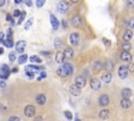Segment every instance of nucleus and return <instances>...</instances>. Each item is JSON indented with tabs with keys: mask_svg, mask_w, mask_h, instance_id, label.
<instances>
[{
	"mask_svg": "<svg viewBox=\"0 0 134 121\" xmlns=\"http://www.w3.org/2000/svg\"><path fill=\"white\" fill-rule=\"evenodd\" d=\"M25 4L31 8V6L33 5V1H32V0H25Z\"/></svg>",
	"mask_w": 134,
	"mask_h": 121,
	"instance_id": "obj_44",
	"label": "nucleus"
},
{
	"mask_svg": "<svg viewBox=\"0 0 134 121\" xmlns=\"http://www.w3.org/2000/svg\"><path fill=\"white\" fill-rule=\"evenodd\" d=\"M71 25H72L74 27H77V28L81 27V26L83 25V19H82V17L79 16V15L75 16V17L72 18V20H71Z\"/></svg>",
	"mask_w": 134,
	"mask_h": 121,
	"instance_id": "obj_5",
	"label": "nucleus"
},
{
	"mask_svg": "<svg viewBox=\"0 0 134 121\" xmlns=\"http://www.w3.org/2000/svg\"><path fill=\"white\" fill-rule=\"evenodd\" d=\"M64 59H65L64 52L58 51V52L56 53V62H57L58 64H63V63H64Z\"/></svg>",
	"mask_w": 134,
	"mask_h": 121,
	"instance_id": "obj_17",
	"label": "nucleus"
},
{
	"mask_svg": "<svg viewBox=\"0 0 134 121\" xmlns=\"http://www.w3.org/2000/svg\"><path fill=\"white\" fill-rule=\"evenodd\" d=\"M64 115H65V117L68 119V120H72V118H74V116H72V114H71L70 111H65L64 112Z\"/></svg>",
	"mask_w": 134,
	"mask_h": 121,
	"instance_id": "obj_33",
	"label": "nucleus"
},
{
	"mask_svg": "<svg viewBox=\"0 0 134 121\" xmlns=\"http://www.w3.org/2000/svg\"><path fill=\"white\" fill-rule=\"evenodd\" d=\"M0 109H3V110H5V107H4V106H2V104H1V103H0Z\"/></svg>",
	"mask_w": 134,
	"mask_h": 121,
	"instance_id": "obj_55",
	"label": "nucleus"
},
{
	"mask_svg": "<svg viewBox=\"0 0 134 121\" xmlns=\"http://www.w3.org/2000/svg\"><path fill=\"white\" fill-rule=\"evenodd\" d=\"M16 57H17L16 51H11L10 54H9V58H10L11 62H15V60H16Z\"/></svg>",
	"mask_w": 134,
	"mask_h": 121,
	"instance_id": "obj_32",
	"label": "nucleus"
},
{
	"mask_svg": "<svg viewBox=\"0 0 134 121\" xmlns=\"http://www.w3.org/2000/svg\"><path fill=\"white\" fill-rule=\"evenodd\" d=\"M13 72H18V68H14L13 69Z\"/></svg>",
	"mask_w": 134,
	"mask_h": 121,
	"instance_id": "obj_54",
	"label": "nucleus"
},
{
	"mask_svg": "<svg viewBox=\"0 0 134 121\" xmlns=\"http://www.w3.org/2000/svg\"><path fill=\"white\" fill-rule=\"evenodd\" d=\"M36 102L40 105H44L46 103V96L44 94H38L37 97H36Z\"/></svg>",
	"mask_w": 134,
	"mask_h": 121,
	"instance_id": "obj_15",
	"label": "nucleus"
},
{
	"mask_svg": "<svg viewBox=\"0 0 134 121\" xmlns=\"http://www.w3.org/2000/svg\"><path fill=\"white\" fill-rule=\"evenodd\" d=\"M42 54H45V55H49L50 53H48V52H46V51H43V52H41Z\"/></svg>",
	"mask_w": 134,
	"mask_h": 121,
	"instance_id": "obj_53",
	"label": "nucleus"
},
{
	"mask_svg": "<svg viewBox=\"0 0 134 121\" xmlns=\"http://www.w3.org/2000/svg\"><path fill=\"white\" fill-rule=\"evenodd\" d=\"M128 73H129V69H128L127 66H125V65L119 66V68H118V76H119L121 79L127 78Z\"/></svg>",
	"mask_w": 134,
	"mask_h": 121,
	"instance_id": "obj_4",
	"label": "nucleus"
},
{
	"mask_svg": "<svg viewBox=\"0 0 134 121\" xmlns=\"http://www.w3.org/2000/svg\"><path fill=\"white\" fill-rule=\"evenodd\" d=\"M102 87V84L101 82L98 79V78H91L90 79V88L94 91H99Z\"/></svg>",
	"mask_w": 134,
	"mask_h": 121,
	"instance_id": "obj_8",
	"label": "nucleus"
},
{
	"mask_svg": "<svg viewBox=\"0 0 134 121\" xmlns=\"http://www.w3.org/2000/svg\"><path fill=\"white\" fill-rule=\"evenodd\" d=\"M104 69L106 71H109V72H111L114 69V64H113L112 60H106L104 63Z\"/></svg>",
	"mask_w": 134,
	"mask_h": 121,
	"instance_id": "obj_21",
	"label": "nucleus"
},
{
	"mask_svg": "<svg viewBox=\"0 0 134 121\" xmlns=\"http://www.w3.org/2000/svg\"><path fill=\"white\" fill-rule=\"evenodd\" d=\"M128 69L130 70V72H134V65H133L132 63H130V65H129V67H128Z\"/></svg>",
	"mask_w": 134,
	"mask_h": 121,
	"instance_id": "obj_43",
	"label": "nucleus"
},
{
	"mask_svg": "<svg viewBox=\"0 0 134 121\" xmlns=\"http://www.w3.org/2000/svg\"><path fill=\"white\" fill-rule=\"evenodd\" d=\"M63 25H64V27L66 28V22H65V21H63Z\"/></svg>",
	"mask_w": 134,
	"mask_h": 121,
	"instance_id": "obj_56",
	"label": "nucleus"
},
{
	"mask_svg": "<svg viewBox=\"0 0 134 121\" xmlns=\"http://www.w3.org/2000/svg\"><path fill=\"white\" fill-rule=\"evenodd\" d=\"M103 42H104V43H106V46H110V43H111V42H110V41H108L107 39H103Z\"/></svg>",
	"mask_w": 134,
	"mask_h": 121,
	"instance_id": "obj_46",
	"label": "nucleus"
},
{
	"mask_svg": "<svg viewBox=\"0 0 134 121\" xmlns=\"http://www.w3.org/2000/svg\"><path fill=\"white\" fill-rule=\"evenodd\" d=\"M21 2H22V0H15V3H17V4H19Z\"/></svg>",
	"mask_w": 134,
	"mask_h": 121,
	"instance_id": "obj_51",
	"label": "nucleus"
},
{
	"mask_svg": "<svg viewBox=\"0 0 134 121\" xmlns=\"http://www.w3.org/2000/svg\"><path fill=\"white\" fill-rule=\"evenodd\" d=\"M33 24H34V18H31V19H28V20L25 22V25H24V29H25V30H28Z\"/></svg>",
	"mask_w": 134,
	"mask_h": 121,
	"instance_id": "obj_29",
	"label": "nucleus"
},
{
	"mask_svg": "<svg viewBox=\"0 0 134 121\" xmlns=\"http://www.w3.org/2000/svg\"><path fill=\"white\" fill-rule=\"evenodd\" d=\"M28 59H29V62H32L34 64H40V63H42V59L38 55H32V56L28 57Z\"/></svg>",
	"mask_w": 134,
	"mask_h": 121,
	"instance_id": "obj_24",
	"label": "nucleus"
},
{
	"mask_svg": "<svg viewBox=\"0 0 134 121\" xmlns=\"http://www.w3.org/2000/svg\"><path fill=\"white\" fill-rule=\"evenodd\" d=\"M37 6L38 8H42L44 4H45V0H37Z\"/></svg>",
	"mask_w": 134,
	"mask_h": 121,
	"instance_id": "obj_37",
	"label": "nucleus"
},
{
	"mask_svg": "<svg viewBox=\"0 0 134 121\" xmlns=\"http://www.w3.org/2000/svg\"><path fill=\"white\" fill-rule=\"evenodd\" d=\"M25 46H26V42H25V41H23V40L18 41V42L16 43V45H15L16 51H17L18 53H22V52L24 51V49H25Z\"/></svg>",
	"mask_w": 134,
	"mask_h": 121,
	"instance_id": "obj_9",
	"label": "nucleus"
},
{
	"mask_svg": "<svg viewBox=\"0 0 134 121\" xmlns=\"http://www.w3.org/2000/svg\"><path fill=\"white\" fill-rule=\"evenodd\" d=\"M104 68V63L100 59H96L92 63V69L94 72H99L100 70H102Z\"/></svg>",
	"mask_w": 134,
	"mask_h": 121,
	"instance_id": "obj_10",
	"label": "nucleus"
},
{
	"mask_svg": "<svg viewBox=\"0 0 134 121\" xmlns=\"http://www.w3.org/2000/svg\"><path fill=\"white\" fill-rule=\"evenodd\" d=\"M69 1H70L71 3H77V2L79 1V0H69Z\"/></svg>",
	"mask_w": 134,
	"mask_h": 121,
	"instance_id": "obj_52",
	"label": "nucleus"
},
{
	"mask_svg": "<svg viewBox=\"0 0 134 121\" xmlns=\"http://www.w3.org/2000/svg\"><path fill=\"white\" fill-rule=\"evenodd\" d=\"M44 78H46V73L44 71H42L40 73V76L38 77V80H41V79H44Z\"/></svg>",
	"mask_w": 134,
	"mask_h": 121,
	"instance_id": "obj_40",
	"label": "nucleus"
},
{
	"mask_svg": "<svg viewBox=\"0 0 134 121\" xmlns=\"http://www.w3.org/2000/svg\"><path fill=\"white\" fill-rule=\"evenodd\" d=\"M69 92H70V94L72 95V96H80L81 95V89L79 88V87H77L76 85H72V86H70V88H69Z\"/></svg>",
	"mask_w": 134,
	"mask_h": 121,
	"instance_id": "obj_14",
	"label": "nucleus"
},
{
	"mask_svg": "<svg viewBox=\"0 0 134 121\" xmlns=\"http://www.w3.org/2000/svg\"><path fill=\"white\" fill-rule=\"evenodd\" d=\"M132 38H133V32H132L131 29H127V30L124 32V35H123V40H124L125 42H129Z\"/></svg>",
	"mask_w": 134,
	"mask_h": 121,
	"instance_id": "obj_20",
	"label": "nucleus"
},
{
	"mask_svg": "<svg viewBox=\"0 0 134 121\" xmlns=\"http://www.w3.org/2000/svg\"><path fill=\"white\" fill-rule=\"evenodd\" d=\"M9 121H21V120H20V118L17 117V116H12V117L9 118Z\"/></svg>",
	"mask_w": 134,
	"mask_h": 121,
	"instance_id": "obj_41",
	"label": "nucleus"
},
{
	"mask_svg": "<svg viewBox=\"0 0 134 121\" xmlns=\"http://www.w3.org/2000/svg\"><path fill=\"white\" fill-rule=\"evenodd\" d=\"M62 67L65 69V71H66V73H67L68 76L74 73V67H72V65L70 63H63Z\"/></svg>",
	"mask_w": 134,
	"mask_h": 121,
	"instance_id": "obj_13",
	"label": "nucleus"
},
{
	"mask_svg": "<svg viewBox=\"0 0 134 121\" xmlns=\"http://www.w3.org/2000/svg\"><path fill=\"white\" fill-rule=\"evenodd\" d=\"M69 41H70V44L74 45V46H78L79 43H80V35L78 32H72L69 37Z\"/></svg>",
	"mask_w": 134,
	"mask_h": 121,
	"instance_id": "obj_7",
	"label": "nucleus"
},
{
	"mask_svg": "<svg viewBox=\"0 0 134 121\" xmlns=\"http://www.w3.org/2000/svg\"><path fill=\"white\" fill-rule=\"evenodd\" d=\"M127 5H128V8L133 9L134 8V0H127Z\"/></svg>",
	"mask_w": 134,
	"mask_h": 121,
	"instance_id": "obj_38",
	"label": "nucleus"
},
{
	"mask_svg": "<svg viewBox=\"0 0 134 121\" xmlns=\"http://www.w3.org/2000/svg\"><path fill=\"white\" fill-rule=\"evenodd\" d=\"M25 74L29 77H35V72L34 71H29V70H26L25 71Z\"/></svg>",
	"mask_w": 134,
	"mask_h": 121,
	"instance_id": "obj_39",
	"label": "nucleus"
},
{
	"mask_svg": "<svg viewBox=\"0 0 134 121\" xmlns=\"http://www.w3.org/2000/svg\"><path fill=\"white\" fill-rule=\"evenodd\" d=\"M27 59H28L27 54H21V55L19 56V58H18V63H19L20 65H23V64L26 63V60H27Z\"/></svg>",
	"mask_w": 134,
	"mask_h": 121,
	"instance_id": "obj_27",
	"label": "nucleus"
},
{
	"mask_svg": "<svg viewBox=\"0 0 134 121\" xmlns=\"http://www.w3.org/2000/svg\"><path fill=\"white\" fill-rule=\"evenodd\" d=\"M7 21L14 23V20H13V16H12V15H10V14H8V15H7Z\"/></svg>",
	"mask_w": 134,
	"mask_h": 121,
	"instance_id": "obj_42",
	"label": "nucleus"
},
{
	"mask_svg": "<svg viewBox=\"0 0 134 121\" xmlns=\"http://www.w3.org/2000/svg\"><path fill=\"white\" fill-rule=\"evenodd\" d=\"M75 85H76L77 87H79L80 89L84 88V87L86 86V78H85V76H83V75L77 76V77L75 78Z\"/></svg>",
	"mask_w": 134,
	"mask_h": 121,
	"instance_id": "obj_2",
	"label": "nucleus"
},
{
	"mask_svg": "<svg viewBox=\"0 0 134 121\" xmlns=\"http://www.w3.org/2000/svg\"><path fill=\"white\" fill-rule=\"evenodd\" d=\"M25 16H26V13H25V12H22V13H21V15H20V17H19V20H18V24H21V23L23 22V20H24Z\"/></svg>",
	"mask_w": 134,
	"mask_h": 121,
	"instance_id": "obj_35",
	"label": "nucleus"
},
{
	"mask_svg": "<svg viewBox=\"0 0 134 121\" xmlns=\"http://www.w3.org/2000/svg\"><path fill=\"white\" fill-rule=\"evenodd\" d=\"M62 45H63V40L61 38H56V40H54V48L59 49Z\"/></svg>",
	"mask_w": 134,
	"mask_h": 121,
	"instance_id": "obj_28",
	"label": "nucleus"
},
{
	"mask_svg": "<svg viewBox=\"0 0 134 121\" xmlns=\"http://www.w3.org/2000/svg\"><path fill=\"white\" fill-rule=\"evenodd\" d=\"M4 4H5V0H0V8L4 6Z\"/></svg>",
	"mask_w": 134,
	"mask_h": 121,
	"instance_id": "obj_48",
	"label": "nucleus"
},
{
	"mask_svg": "<svg viewBox=\"0 0 134 121\" xmlns=\"http://www.w3.org/2000/svg\"><path fill=\"white\" fill-rule=\"evenodd\" d=\"M35 114H36V107L34 105L28 104V105L25 106V109H24V115L26 117H29V118L31 117H34Z\"/></svg>",
	"mask_w": 134,
	"mask_h": 121,
	"instance_id": "obj_3",
	"label": "nucleus"
},
{
	"mask_svg": "<svg viewBox=\"0 0 134 121\" xmlns=\"http://www.w3.org/2000/svg\"><path fill=\"white\" fill-rule=\"evenodd\" d=\"M120 58H121V60H124V62H130L132 59V55L129 51H123L120 53Z\"/></svg>",
	"mask_w": 134,
	"mask_h": 121,
	"instance_id": "obj_16",
	"label": "nucleus"
},
{
	"mask_svg": "<svg viewBox=\"0 0 134 121\" xmlns=\"http://www.w3.org/2000/svg\"><path fill=\"white\" fill-rule=\"evenodd\" d=\"M120 94H121L123 98H130L132 96V90L129 89V88H124L121 90V93Z\"/></svg>",
	"mask_w": 134,
	"mask_h": 121,
	"instance_id": "obj_22",
	"label": "nucleus"
},
{
	"mask_svg": "<svg viewBox=\"0 0 134 121\" xmlns=\"http://www.w3.org/2000/svg\"><path fill=\"white\" fill-rule=\"evenodd\" d=\"M35 121H43V118L41 116H38V117L35 118Z\"/></svg>",
	"mask_w": 134,
	"mask_h": 121,
	"instance_id": "obj_49",
	"label": "nucleus"
},
{
	"mask_svg": "<svg viewBox=\"0 0 134 121\" xmlns=\"http://www.w3.org/2000/svg\"><path fill=\"white\" fill-rule=\"evenodd\" d=\"M109 116H110V112H109V110H107V109H104V110L100 111V113H99V117H100L102 120H107V119L109 118Z\"/></svg>",
	"mask_w": 134,
	"mask_h": 121,
	"instance_id": "obj_19",
	"label": "nucleus"
},
{
	"mask_svg": "<svg viewBox=\"0 0 134 121\" xmlns=\"http://www.w3.org/2000/svg\"><path fill=\"white\" fill-rule=\"evenodd\" d=\"M75 120H76V121H81V120H80V119H79V118H76V119H75Z\"/></svg>",
	"mask_w": 134,
	"mask_h": 121,
	"instance_id": "obj_57",
	"label": "nucleus"
},
{
	"mask_svg": "<svg viewBox=\"0 0 134 121\" xmlns=\"http://www.w3.org/2000/svg\"><path fill=\"white\" fill-rule=\"evenodd\" d=\"M119 104H120V106H121L123 109H129V107L132 105V102H131V100H130L129 98H123V99L120 100Z\"/></svg>",
	"mask_w": 134,
	"mask_h": 121,
	"instance_id": "obj_18",
	"label": "nucleus"
},
{
	"mask_svg": "<svg viewBox=\"0 0 134 121\" xmlns=\"http://www.w3.org/2000/svg\"><path fill=\"white\" fill-rule=\"evenodd\" d=\"M49 20H50V24H51V26H52V28L54 29V30H57L58 28H59V26H60V22H59V20L56 18V16L54 15H52V14H50V16H49Z\"/></svg>",
	"mask_w": 134,
	"mask_h": 121,
	"instance_id": "obj_11",
	"label": "nucleus"
},
{
	"mask_svg": "<svg viewBox=\"0 0 134 121\" xmlns=\"http://www.w3.org/2000/svg\"><path fill=\"white\" fill-rule=\"evenodd\" d=\"M128 27H129V29H133L134 28V17L130 18V20L128 22Z\"/></svg>",
	"mask_w": 134,
	"mask_h": 121,
	"instance_id": "obj_34",
	"label": "nucleus"
},
{
	"mask_svg": "<svg viewBox=\"0 0 134 121\" xmlns=\"http://www.w3.org/2000/svg\"><path fill=\"white\" fill-rule=\"evenodd\" d=\"M64 55L65 58H71L74 56V49L71 47H66L64 50Z\"/></svg>",
	"mask_w": 134,
	"mask_h": 121,
	"instance_id": "obj_23",
	"label": "nucleus"
},
{
	"mask_svg": "<svg viewBox=\"0 0 134 121\" xmlns=\"http://www.w3.org/2000/svg\"><path fill=\"white\" fill-rule=\"evenodd\" d=\"M121 48L124 51H130L131 48H132V45L129 43V42H125L123 45H121Z\"/></svg>",
	"mask_w": 134,
	"mask_h": 121,
	"instance_id": "obj_30",
	"label": "nucleus"
},
{
	"mask_svg": "<svg viewBox=\"0 0 134 121\" xmlns=\"http://www.w3.org/2000/svg\"><path fill=\"white\" fill-rule=\"evenodd\" d=\"M21 13H22V12H21L20 10H15V11H14V14H13V17H14V18H19L20 15H21Z\"/></svg>",
	"mask_w": 134,
	"mask_h": 121,
	"instance_id": "obj_36",
	"label": "nucleus"
},
{
	"mask_svg": "<svg viewBox=\"0 0 134 121\" xmlns=\"http://www.w3.org/2000/svg\"><path fill=\"white\" fill-rule=\"evenodd\" d=\"M68 9H69V4L68 2H66V1H60L57 5V10L60 14H66L67 12H68Z\"/></svg>",
	"mask_w": 134,
	"mask_h": 121,
	"instance_id": "obj_1",
	"label": "nucleus"
},
{
	"mask_svg": "<svg viewBox=\"0 0 134 121\" xmlns=\"http://www.w3.org/2000/svg\"><path fill=\"white\" fill-rule=\"evenodd\" d=\"M4 40V33L3 32H0V43H2Z\"/></svg>",
	"mask_w": 134,
	"mask_h": 121,
	"instance_id": "obj_45",
	"label": "nucleus"
},
{
	"mask_svg": "<svg viewBox=\"0 0 134 121\" xmlns=\"http://www.w3.org/2000/svg\"><path fill=\"white\" fill-rule=\"evenodd\" d=\"M3 53H4V49L2 47H0V55H2Z\"/></svg>",
	"mask_w": 134,
	"mask_h": 121,
	"instance_id": "obj_50",
	"label": "nucleus"
},
{
	"mask_svg": "<svg viewBox=\"0 0 134 121\" xmlns=\"http://www.w3.org/2000/svg\"><path fill=\"white\" fill-rule=\"evenodd\" d=\"M102 80H103L105 84L111 83V80H112V74H111V72L105 71V72L102 74Z\"/></svg>",
	"mask_w": 134,
	"mask_h": 121,
	"instance_id": "obj_12",
	"label": "nucleus"
},
{
	"mask_svg": "<svg viewBox=\"0 0 134 121\" xmlns=\"http://www.w3.org/2000/svg\"><path fill=\"white\" fill-rule=\"evenodd\" d=\"M109 102H110V98L107 94H103L99 97V104L101 106H107L109 104Z\"/></svg>",
	"mask_w": 134,
	"mask_h": 121,
	"instance_id": "obj_6",
	"label": "nucleus"
},
{
	"mask_svg": "<svg viewBox=\"0 0 134 121\" xmlns=\"http://www.w3.org/2000/svg\"><path fill=\"white\" fill-rule=\"evenodd\" d=\"M27 69H32V70L35 72V71H39V70H41V69H44V67L37 66V65H29V66H27Z\"/></svg>",
	"mask_w": 134,
	"mask_h": 121,
	"instance_id": "obj_31",
	"label": "nucleus"
},
{
	"mask_svg": "<svg viewBox=\"0 0 134 121\" xmlns=\"http://www.w3.org/2000/svg\"><path fill=\"white\" fill-rule=\"evenodd\" d=\"M57 73H58V75L61 76V77H67V76H68V75H67V73H66V71H65V69H64L62 66L58 68Z\"/></svg>",
	"mask_w": 134,
	"mask_h": 121,
	"instance_id": "obj_26",
	"label": "nucleus"
},
{
	"mask_svg": "<svg viewBox=\"0 0 134 121\" xmlns=\"http://www.w3.org/2000/svg\"><path fill=\"white\" fill-rule=\"evenodd\" d=\"M2 44H4V46L5 47H9V48H12V47L15 46V44L13 42V39H10V38H8L7 40H3Z\"/></svg>",
	"mask_w": 134,
	"mask_h": 121,
	"instance_id": "obj_25",
	"label": "nucleus"
},
{
	"mask_svg": "<svg viewBox=\"0 0 134 121\" xmlns=\"http://www.w3.org/2000/svg\"><path fill=\"white\" fill-rule=\"evenodd\" d=\"M5 86H7L5 82H3V80H1V82H0V88H4Z\"/></svg>",
	"mask_w": 134,
	"mask_h": 121,
	"instance_id": "obj_47",
	"label": "nucleus"
}]
</instances>
